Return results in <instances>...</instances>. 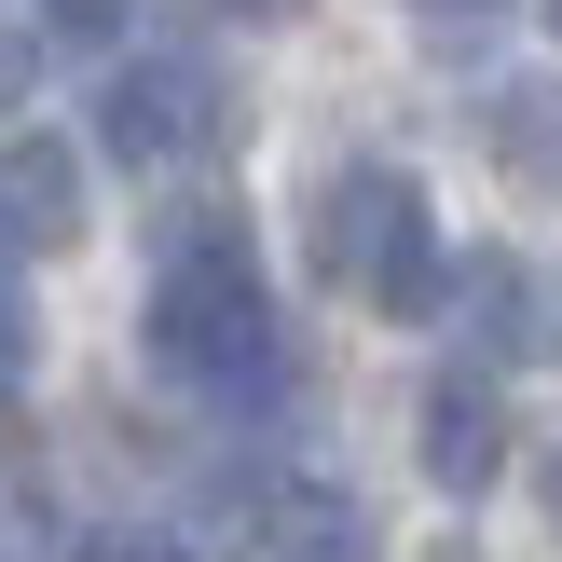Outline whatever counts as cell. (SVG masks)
I'll use <instances>...</instances> for the list:
<instances>
[{
	"instance_id": "obj_1",
	"label": "cell",
	"mask_w": 562,
	"mask_h": 562,
	"mask_svg": "<svg viewBox=\"0 0 562 562\" xmlns=\"http://www.w3.org/2000/svg\"><path fill=\"white\" fill-rule=\"evenodd\" d=\"M151 357L192 384V398H261V384L289 371L274 302H261V274H247L234 220H192V234L165 247V274H151Z\"/></svg>"
},
{
	"instance_id": "obj_2",
	"label": "cell",
	"mask_w": 562,
	"mask_h": 562,
	"mask_svg": "<svg viewBox=\"0 0 562 562\" xmlns=\"http://www.w3.org/2000/svg\"><path fill=\"white\" fill-rule=\"evenodd\" d=\"M316 261L344 274L357 302H384V316H439V289H453L439 220H426V192H412L398 165H344V179L316 192Z\"/></svg>"
},
{
	"instance_id": "obj_3",
	"label": "cell",
	"mask_w": 562,
	"mask_h": 562,
	"mask_svg": "<svg viewBox=\"0 0 562 562\" xmlns=\"http://www.w3.org/2000/svg\"><path fill=\"white\" fill-rule=\"evenodd\" d=\"M220 124H234V97H220L206 55H137V69H110V97H97V137L124 165H179V151H206Z\"/></svg>"
},
{
	"instance_id": "obj_4",
	"label": "cell",
	"mask_w": 562,
	"mask_h": 562,
	"mask_svg": "<svg viewBox=\"0 0 562 562\" xmlns=\"http://www.w3.org/2000/svg\"><path fill=\"white\" fill-rule=\"evenodd\" d=\"M0 234H14V247H69L82 234V165H69V137H14V151H0Z\"/></svg>"
},
{
	"instance_id": "obj_5",
	"label": "cell",
	"mask_w": 562,
	"mask_h": 562,
	"mask_svg": "<svg viewBox=\"0 0 562 562\" xmlns=\"http://www.w3.org/2000/svg\"><path fill=\"white\" fill-rule=\"evenodd\" d=\"M494 453H508V412H494V384H481V371L426 384V481H439V494H481V481H494Z\"/></svg>"
},
{
	"instance_id": "obj_6",
	"label": "cell",
	"mask_w": 562,
	"mask_h": 562,
	"mask_svg": "<svg viewBox=\"0 0 562 562\" xmlns=\"http://www.w3.org/2000/svg\"><path fill=\"white\" fill-rule=\"evenodd\" d=\"M481 151L521 192H562V82H494L481 97Z\"/></svg>"
},
{
	"instance_id": "obj_7",
	"label": "cell",
	"mask_w": 562,
	"mask_h": 562,
	"mask_svg": "<svg viewBox=\"0 0 562 562\" xmlns=\"http://www.w3.org/2000/svg\"><path fill=\"white\" fill-rule=\"evenodd\" d=\"M274 562H371V521L344 494H289L274 508Z\"/></svg>"
},
{
	"instance_id": "obj_8",
	"label": "cell",
	"mask_w": 562,
	"mask_h": 562,
	"mask_svg": "<svg viewBox=\"0 0 562 562\" xmlns=\"http://www.w3.org/2000/svg\"><path fill=\"white\" fill-rule=\"evenodd\" d=\"M0 371H27V289H14V261H0Z\"/></svg>"
},
{
	"instance_id": "obj_9",
	"label": "cell",
	"mask_w": 562,
	"mask_h": 562,
	"mask_svg": "<svg viewBox=\"0 0 562 562\" xmlns=\"http://www.w3.org/2000/svg\"><path fill=\"white\" fill-rule=\"evenodd\" d=\"M27 69H42V42H27V27H0V97H27Z\"/></svg>"
},
{
	"instance_id": "obj_10",
	"label": "cell",
	"mask_w": 562,
	"mask_h": 562,
	"mask_svg": "<svg viewBox=\"0 0 562 562\" xmlns=\"http://www.w3.org/2000/svg\"><path fill=\"white\" fill-rule=\"evenodd\" d=\"M42 14L69 27V42H97V27H110V0H42Z\"/></svg>"
},
{
	"instance_id": "obj_11",
	"label": "cell",
	"mask_w": 562,
	"mask_h": 562,
	"mask_svg": "<svg viewBox=\"0 0 562 562\" xmlns=\"http://www.w3.org/2000/svg\"><path fill=\"white\" fill-rule=\"evenodd\" d=\"M247 14H289V0H247Z\"/></svg>"
},
{
	"instance_id": "obj_12",
	"label": "cell",
	"mask_w": 562,
	"mask_h": 562,
	"mask_svg": "<svg viewBox=\"0 0 562 562\" xmlns=\"http://www.w3.org/2000/svg\"><path fill=\"white\" fill-rule=\"evenodd\" d=\"M439 14H481V0H439Z\"/></svg>"
},
{
	"instance_id": "obj_13",
	"label": "cell",
	"mask_w": 562,
	"mask_h": 562,
	"mask_svg": "<svg viewBox=\"0 0 562 562\" xmlns=\"http://www.w3.org/2000/svg\"><path fill=\"white\" fill-rule=\"evenodd\" d=\"M439 562H481V549H439Z\"/></svg>"
},
{
	"instance_id": "obj_14",
	"label": "cell",
	"mask_w": 562,
	"mask_h": 562,
	"mask_svg": "<svg viewBox=\"0 0 562 562\" xmlns=\"http://www.w3.org/2000/svg\"><path fill=\"white\" fill-rule=\"evenodd\" d=\"M549 27H562V0H549Z\"/></svg>"
},
{
	"instance_id": "obj_15",
	"label": "cell",
	"mask_w": 562,
	"mask_h": 562,
	"mask_svg": "<svg viewBox=\"0 0 562 562\" xmlns=\"http://www.w3.org/2000/svg\"><path fill=\"white\" fill-rule=\"evenodd\" d=\"M549 494H562V467H549Z\"/></svg>"
}]
</instances>
